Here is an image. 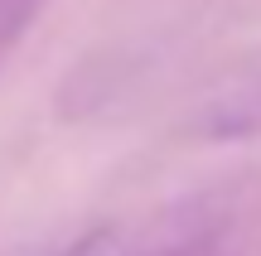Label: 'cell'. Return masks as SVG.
Returning <instances> with one entry per match:
<instances>
[{
	"label": "cell",
	"mask_w": 261,
	"mask_h": 256,
	"mask_svg": "<svg viewBox=\"0 0 261 256\" xmlns=\"http://www.w3.org/2000/svg\"><path fill=\"white\" fill-rule=\"evenodd\" d=\"M44 10H48V0H0V63L19 48V39L39 24Z\"/></svg>",
	"instance_id": "3957f363"
},
{
	"label": "cell",
	"mask_w": 261,
	"mask_h": 256,
	"mask_svg": "<svg viewBox=\"0 0 261 256\" xmlns=\"http://www.w3.org/2000/svg\"><path fill=\"white\" fill-rule=\"evenodd\" d=\"M227 208L208 198H189L145 222H97L48 256H208L223 237Z\"/></svg>",
	"instance_id": "6da1fadb"
},
{
	"label": "cell",
	"mask_w": 261,
	"mask_h": 256,
	"mask_svg": "<svg viewBox=\"0 0 261 256\" xmlns=\"http://www.w3.org/2000/svg\"><path fill=\"white\" fill-rule=\"evenodd\" d=\"M194 140H252L261 135V53L227 68L218 82L198 92L194 111L184 116Z\"/></svg>",
	"instance_id": "7a4b0ae2"
}]
</instances>
